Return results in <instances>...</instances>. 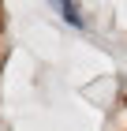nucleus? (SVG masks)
<instances>
[{
  "label": "nucleus",
  "instance_id": "f257e3e1",
  "mask_svg": "<svg viewBox=\"0 0 127 131\" xmlns=\"http://www.w3.org/2000/svg\"><path fill=\"white\" fill-rule=\"evenodd\" d=\"M60 11H64V19H67L71 26H82V15H78V8H75V4H60Z\"/></svg>",
  "mask_w": 127,
  "mask_h": 131
}]
</instances>
